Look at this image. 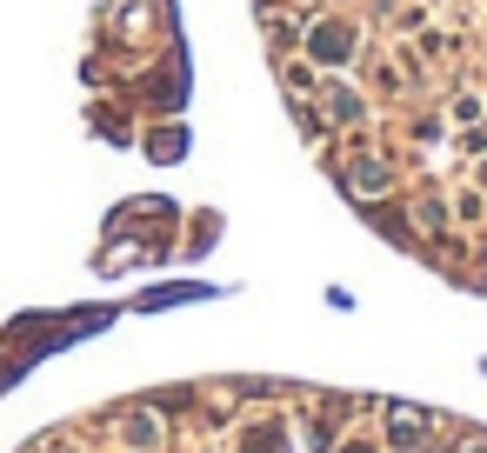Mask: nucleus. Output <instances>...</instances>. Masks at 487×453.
Returning a JSON list of instances; mask_svg holds the SVG:
<instances>
[{
  "label": "nucleus",
  "instance_id": "nucleus-1",
  "mask_svg": "<svg viewBox=\"0 0 487 453\" xmlns=\"http://www.w3.org/2000/svg\"><path fill=\"white\" fill-rule=\"evenodd\" d=\"M347 453H367V447H347Z\"/></svg>",
  "mask_w": 487,
  "mask_h": 453
}]
</instances>
